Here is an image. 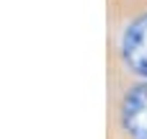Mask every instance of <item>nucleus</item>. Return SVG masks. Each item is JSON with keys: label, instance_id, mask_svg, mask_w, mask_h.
<instances>
[{"label": "nucleus", "instance_id": "nucleus-1", "mask_svg": "<svg viewBox=\"0 0 147 139\" xmlns=\"http://www.w3.org/2000/svg\"><path fill=\"white\" fill-rule=\"evenodd\" d=\"M106 72L147 80V0H106Z\"/></svg>", "mask_w": 147, "mask_h": 139}, {"label": "nucleus", "instance_id": "nucleus-2", "mask_svg": "<svg viewBox=\"0 0 147 139\" xmlns=\"http://www.w3.org/2000/svg\"><path fill=\"white\" fill-rule=\"evenodd\" d=\"M106 139H147V80L106 72Z\"/></svg>", "mask_w": 147, "mask_h": 139}]
</instances>
